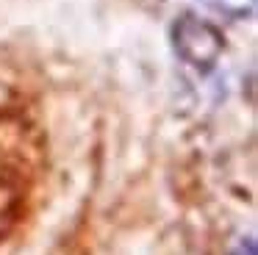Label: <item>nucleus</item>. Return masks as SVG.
<instances>
[{"instance_id": "obj_2", "label": "nucleus", "mask_w": 258, "mask_h": 255, "mask_svg": "<svg viewBox=\"0 0 258 255\" xmlns=\"http://www.w3.org/2000/svg\"><path fill=\"white\" fill-rule=\"evenodd\" d=\"M203 9L217 11L222 17H230V20H241V17H250L252 9H255V0H195Z\"/></svg>"}, {"instance_id": "obj_3", "label": "nucleus", "mask_w": 258, "mask_h": 255, "mask_svg": "<svg viewBox=\"0 0 258 255\" xmlns=\"http://www.w3.org/2000/svg\"><path fill=\"white\" fill-rule=\"evenodd\" d=\"M230 255H255V247H252V241H241Z\"/></svg>"}, {"instance_id": "obj_1", "label": "nucleus", "mask_w": 258, "mask_h": 255, "mask_svg": "<svg viewBox=\"0 0 258 255\" xmlns=\"http://www.w3.org/2000/svg\"><path fill=\"white\" fill-rule=\"evenodd\" d=\"M225 39L211 22L186 14L175 22V50L195 67H208L219 58Z\"/></svg>"}]
</instances>
